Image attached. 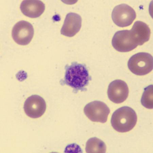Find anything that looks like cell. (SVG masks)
<instances>
[{"mask_svg":"<svg viewBox=\"0 0 153 153\" xmlns=\"http://www.w3.org/2000/svg\"><path fill=\"white\" fill-rule=\"evenodd\" d=\"M112 44L115 50L122 53L131 51L138 46L130 30L117 31L113 36Z\"/></svg>","mask_w":153,"mask_h":153,"instance_id":"8992f818","label":"cell"},{"mask_svg":"<svg viewBox=\"0 0 153 153\" xmlns=\"http://www.w3.org/2000/svg\"><path fill=\"white\" fill-rule=\"evenodd\" d=\"M137 120V117L134 110L128 106H123L113 113L111 125L117 131L126 133L134 129Z\"/></svg>","mask_w":153,"mask_h":153,"instance_id":"7a4b0ae2","label":"cell"},{"mask_svg":"<svg viewBox=\"0 0 153 153\" xmlns=\"http://www.w3.org/2000/svg\"><path fill=\"white\" fill-rule=\"evenodd\" d=\"M91 80L88 71L84 64L74 62L65 66V77L63 82L74 90L84 91Z\"/></svg>","mask_w":153,"mask_h":153,"instance_id":"6da1fadb","label":"cell"},{"mask_svg":"<svg viewBox=\"0 0 153 153\" xmlns=\"http://www.w3.org/2000/svg\"><path fill=\"white\" fill-rule=\"evenodd\" d=\"M135 18L136 13L134 8L127 4L118 5L112 10V21L118 27H125L131 25Z\"/></svg>","mask_w":153,"mask_h":153,"instance_id":"5b68a950","label":"cell"},{"mask_svg":"<svg viewBox=\"0 0 153 153\" xmlns=\"http://www.w3.org/2000/svg\"><path fill=\"white\" fill-rule=\"evenodd\" d=\"M84 112L91 121L105 123L107 121L110 110L104 102L94 101L85 105Z\"/></svg>","mask_w":153,"mask_h":153,"instance_id":"277c9868","label":"cell"},{"mask_svg":"<svg viewBox=\"0 0 153 153\" xmlns=\"http://www.w3.org/2000/svg\"><path fill=\"white\" fill-rule=\"evenodd\" d=\"M127 66L129 70L135 75H146L152 70V56L147 53L135 54L129 59Z\"/></svg>","mask_w":153,"mask_h":153,"instance_id":"3957f363","label":"cell"},{"mask_svg":"<svg viewBox=\"0 0 153 153\" xmlns=\"http://www.w3.org/2000/svg\"><path fill=\"white\" fill-rule=\"evenodd\" d=\"M130 31L136 40L137 45L140 46L143 45L149 40L151 33L149 25L140 21L135 22Z\"/></svg>","mask_w":153,"mask_h":153,"instance_id":"7c38bea8","label":"cell"},{"mask_svg":"<svg viewBox=\"0 0 153 153\" xmlns=\"http://www.w3.org/2000/svg\"><path fill=\"white\" fill-rule=\"evenodd\" d=\"M46 109V103L44 99L38 95L29 97L24 103V110L29 117L38 118L41 117Z\"/></svg>","mask_w":153,"mask_h":153,"instance_id":"ba28073f","label":"cell"},{"mask_svg":"<svg viewBox=\"0 0 153 153\" xmlns=\"http://www.w3.org/2000/svg\"><path fill=\"white\" fill-rule=\"evenodd\" d=\"M141 103L143 106L149 109L153 108V85H150L144 88Z\"/></svg>","mask_w":153,"mask_h":153,"instance_id":"5bb4252c","label":"cell"},{"mask_svg":"<svg viewBox=\"0 0 153 153\" xmlns=\"http://www.w3.org/2000/svg\"><path fill=\"white\" fill-rule=\"evenodd\" d=\"M81 25V16L76 13L70 12L66 15L63 25L61 29V33L67 37H73L80 30Z\"/></svg>","mask_w":153,"mask_h":153,"instance_id":"30bf717a","label":"cell"},{"mask_svg":"<svg viewBox=\"0 0 153 153\" xmlns=\"http://www.w3.org/2000/svg\"><path fill=\"white\" fill-rule=\"evenodd\" d=\"M34 35V29L32 25L26 21H21L15 24L12 31V38L19 45H27Z\"/></svg>","mask_w":153,"mask_h":153,"instance_id":"52a82bcc","label":"cell"},{"mask_svg":"<svg viewBox=\"0 0 153 153\" xmlns=\"http://www.w3.org/2000/svg\"><path fill=\"white\" fill-rule=\"evenodd\" d=\"M129 95L127 84L121 80L112 81L108 88V96L111 102L115 103L124 102Z\"/></svg>","mask_w":153,"mask_h":153,"instance_id":"9c48e42d","label":"cell"},{"mask_svg":"<svg viewBox=\"0 0 153 153\" xmlns=\"http://www.w3.org/2000/svg\"><path fill=\"white\" fill-rule=\"evenodd\" d=\"M20 8L24 15L29 18H38L45 10V5L41 1H23Z\"/></svg>","mask_w":153,"mask_h":153,"instance_id":"8fae6325","label":"cell"},{"mask_svg":"<svg viewBox=\"0 0 153 153\" xmlns=\"http://www.w3.org/2000/svg\"><path fill=\"white\" fill-rule=\"evenodd\" d=\"M86 152L88 153H103L106 152V145L102 140L92 137L86 142Z\"/></svg>","mask_w":153,"mask_h":153,"instance_id":"4fadbf2b","label":"cell"}]
</instances>
